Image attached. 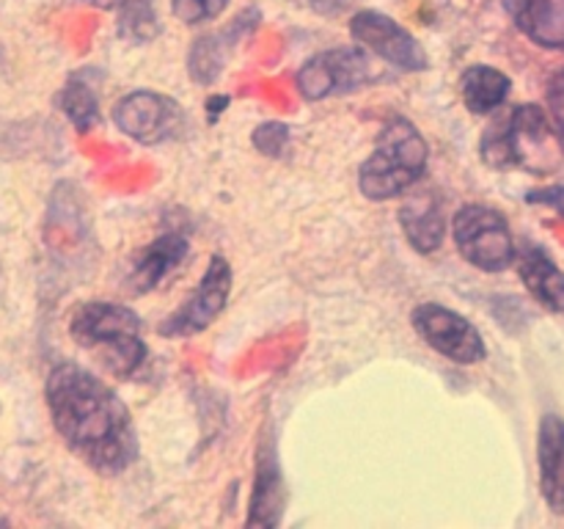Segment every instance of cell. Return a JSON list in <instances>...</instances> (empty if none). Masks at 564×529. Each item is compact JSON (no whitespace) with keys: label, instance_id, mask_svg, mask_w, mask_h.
I'll return each mask as SVG.
<instances>
[{"label":"cell","instance_id":"6da1fadb","mask_svg":"<svg viewBox=\"0 0 564 529\" xmlns=\"http://www.w3.org/2000/svg\"><path fill=\"white\" fill-rule=\"evenodd\" d=\"M47 411L64 444L102 477L127 472L138 457V433L130 408L99 375L75 361L50 369Z\"/></svg>","mask_w":564,"mask_h":529},{"label":"cell","instance_id":"7a4b0ae2","mask_svg":"<svg viewBox=\"0 0 564 529\" xmlns=\"http://www.w3.org/2000/svg\"><path fill=\"white\" fill-rule=\"evenodd\" d=\"M479 158L490 169H527L532 174H549L564 158V141L540 105L505 108L488 121L479 141Z\"/></svg>","mask_w":564,"mask_h":529},{"label":"cell","instance_id":"3957f363","mask_svg":"<svg viewBox=\"0 0 564 529\" xmlns=\"http://www.w3.org/2000/svg\"><path fill=\"white\" fill-rule=\"evenodd\" d=\"M69 336L94 353L102 369L113 378H132L147 364L141 317L130 306L110 301H88L69 317Z\"/></svg>","mask_w":564,"mask_h":529},{"label":"cell","instance_id":"277c9868","mask_svg":"<svg viewBox=\"0 0 564 529\" xmlns=\"http://www.w3.org/2000/svg\"><path fill=\"white\" fill-rule=\"evenodd\" d=\"M430 147L413 121L394 116L383 125L372 154L358 169V187L372 202L405 196L427 171Z\"/></svg>","mask_w":564,"mask_h":529},{"label":"cell","instance_id":"5b68a950","mask_svg":"<svg viewBox=\"0 0 564 529\" xmlns=\"http://www.w3.org/2000/svg\"><path fill=\"white\" fill-rule=\"evenodd\" d=\"M452 235L460 257L485 273H501L516 264L518 246L507 218L485 204H466L452 220Z\"/></svg>","mask_w":564,"mask_h":529},{"label":"cell","instance_id":"8992f818","mask_svg":"<svg viewBox=\"0 0 564 529\" xmlns=\"http://www.w3.org/2000/svg\"><path fill=\"white\" fill-rule=\"evenodd\" d=\"M378 80L372 58L364 47H334L312 55L306 64L297 69L295 86L303 99L319 102V99L336 97V94H350L358 88Z\"/></svg>","mask_w":564,"mask_h":529},{"label":"cell","instance_id":"52a82bcc","mask_svg":"<svg viewBox=\"0 0 564 529\" xmlns=\"http://www.w3.org/2000/svg\"><path fill=\"white\" fill-rule=\"evenodd\" d=\"M110 116L127 138L143 143V147H158V143L171 141L185 125L180 102L165 97V94L149 91V88L124 94L113 105Z\"/></svg>","mask_w":564,"mask_h":529},{"label":"cell","instance_id":"ba28073f","mask_svg":"<svg viewBox=\"0 0 564 529\" xmlns=\"http://www.w3.org/2000/svg\"><path fill=\"white\" fill-rule=\"evenodd\" d=\"M411 325L435 353H441L449 361L477 364L488 356V345H485L477 325L463 314L452 312L449 306L419 303L411 312Z\"/></svg>","mask_w":564,"mask_h":529},{"label":"cell","instance_id":"9c48e42d","mask_svg":"<svg viewBox=\"0 0 564 529\" xmlns=\"http://www.w3.org/2000/svg\"><path fill=\"white\" fill-rule=\"evenodd\" d=\"M229 292L231 264L229 259L215 253V257L209 259L198 287L191 292V298L158 325L160 336L171 339V336L202 334L204 328H209V325L220 317V312L226 309V301H229Z\"/></svg>","mask_w":564,"mask_h":529},{"label":"cell","instance_id":"30bf717a","mask_svg":"<svg viewBox=\"0 0 564 529\" xmlns=\"http://www.w3.org/2000/svg\"><path fill=\"white\" fill-rule=\"evenodd\" d=\"M350 36L367 53L378 55L386 64L397 66L402 72H424L430 66L427 53L419 44V39L383 11H356L350 20Z\"/></svg>","mask_w":564,"mask_h":529},{"label":"cell","instance_id":"8fae6325","mask_svg":"<svg viewBox=\"0 0 564 529\" xmlns=\"http://www.w3.org/2000/svg\"><path fill=\"white\" fill-rule=\"evenodd\" d=\"M540 494L556 516H564V419L545 413L538 428Z\"/></svg>","mask_w":564,"mask_h":529},{"label":"cell","instance_id":"7c38bea8","mask_svg":"<svg viewBox=\"0 0 564 529\" xmlns=\"http://www.w3.org/2000/svg\"><path fill=\"white\" fill-rule=\"evenodd\" d=\"M516 264L518 276L527 284V290L532 292L534 301L549 309V312L564 314V270L549 257V251H543L534 242H527L518 251Z\"/></svg>","mask_w":564,"mask_h":529},{"label":"cell","instance_id":"4fadbf2b","mask_svg":"<svg viewBox=\"0 0 564 529\" xmlns=\"http://www.w3.org/2000/svg\"><path fill=\"white\" fill-rule=\"evenodd\" d=\"M281 510H284V477H281L275 446L268 441L259 446L257 483H253L246 527H279Z\"/></svg>","mask_w":564,"mask_h":529},{"label":"cell","instance_id":"5bb4252c","mask_svg":"<svg viewBox=\"0 0 564 529\" xmlns=\"http://www.w3.org/2000/svg\"><path fill=\"white\" fill-rule=\"evenodd\" d=\"M187 251H191V242L180 235V231H169V235H160L147 251L138 257V262L130 270V287L135 295L154 290L160 281L169 273H174L182 262H185Z\"/></svg>","mask_w":564,"mask_h":529},{"label":"cell","instance_id":"9a60e30c","mask_svg":"<svg viewBox=\"0 0 564 529\" xmlns=\"http://www.w3.org/2000/svg\"><path fill=\"white\" fill-rule=\"evenodd\" d=\"M400 224L419 253H433L444 240V213L433 193H413L400 207Z\"/></svg>","mask_w":564,"mask_h":529},{"label":"cell","instance_id":"2e32d148","mask_svg":"<svg viewBox=\"0 0 564 529\" xmlns=\"http://www.w3.org/2000/svg\"><path fill=\"white\" fill-rule=\"evenodd\" d=\"M510 75H505V72L488 64L468 66L460 77L463 105L477 116L496 114L505 105V99L510 97Z\"/></svg>","mask_w":564,"mask_h":529},{"label":"cell","instance_id":"e0dca14e","mask_svg":"<svg viewBox=\"0 0 564 529\" xmlns=\"http://www.w3.org/2000/svg\"><path fill=\"white\" fill-rule=\"evenodd\" d=\"M516 20L538 47L564 50V0H518Z\"/></svg>","mask_w":564,"mask_h":529},{"label":"cell","instance_id":"ac0fdd59","mask_svg":"<svg viewBox=\"0 0 564 529\" xmlns=\"http://www.w3.org/2000/svg\"><path fill=\"white\" fill-rule=\"evenodd\" d=\"M240 17L235 20V25L224 33H209V36H202L198 42H193L191 58H187V69H191V77L202 86H209V83L218 80V75L224 72L226 58L231 53V44H235V36L240 33Z\"/></svg>","mask_w":564,"mask_h":529},{"label":"cell","instance_id":"d6986e66","mask_svg":"<svg viewBox=\"0 0 564 529\" xmlns=\"http://www.w3.org/2000/svg\"><path fill=\"white\" fill-rule=\"evenodd\" d=\"M55 102L64 110L66 119L75 125V130L88 132L99 121L97 91H94L91 83L83 75H72L69 80H66V86L58 91Z\"/></svg>","mask_w":564,"mask_h":529},{"label":"cell","instance_id":"ffe728a7","mask_svg":"<svg viewBox=\"0 0 564 529\" xmlns=\"http://www.w3.org/2000/svg\"><path fill=\"white\" fill-rule=\"evenodd\" d=\"M119 36L130 44H149L160 36V17L152 0H121L116 17Z\"/></svg>","mask_w":564,"mask_h":529},{"label":"cell","instance_id":"44dd1931","mask_svg":"<svg viewBox=\"0 0 564 529\" xmlns=\"http://www.w3.org/2000/svg\"><path fill=\"white\" fill-rule=\"evenodd\" d=\"M229 6V0H171V11L185 25H198L220 17Z\"/></svg>","mask_w":564,"mask_h":529},{"label":"cell","instance_id":"7402d4cb","mask_svg":"<svg viewBox=\"0 0 564 529\" xmlns=\"http://www.w3.org/2000/svg\"><path fill=\"white\" fill-rule=\"evenodd\" d=\"M251 141L253 147L262 154H268V158H281L286 143H290V127L281 125V121H264V125H259L257 130H253Z\"/></svg>","mask_w":564,"mask_h":529},{"label":"cell","instance_id":"603a6c76","mask_svg":"<svg viewBox=\"0 0 564 529\" xmlns=\"http://www.w3.org/2000/svg\"><path fill=\"white\" fill-rule=\"evenodd\" d=\"M549 116L564 141V69L554 77V80H551L549 86Z\"/></svg>","mask_w":564,"mask_h":529},{"label":"cell","instance_id":"cb8c5ba5","mask_svg":"<svg viewBox=\"0 0 564 529\" xmlns=\"http://www.w3.org/2000/svg\"><path fill=\"white\" fill-rule=\"evenodd\" d=\"M529 204H543V207H551L554 213H560L564 218V185H545L534 187V191L527 193Z\"/></svg>","mask_w":564,"mask_h":529},{"label":"cell","instance_id":"d4e9b609","mask_svg":"<svg viewBox=\"0 0 564 529\" xmlns=\"http://www.w3.org/2000/svg\"><path fill=\"white\" fill-rule=\"evenodd\" d=\"M308 6H312L317 14L323 17H339L345 14V11H350L352 6L358 3V0H306Z\"/></svg>","mask_w":564,"mask_h":529},{"label":"cell","instance_id":"484cf974","mask_svg":"<svg viewBox=\"0 0 564 529\" xmlns=\"http://www.w3.org/2000/svg\"><path fill=\"white\" fill-rule=\"evenodd\" d=\"M86 3H91V6H99V9H110V6H119L121 0H86Z\"/></svg>","mask_w":564,"mask_h":529}]
</instances>
